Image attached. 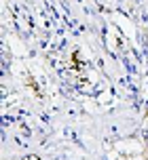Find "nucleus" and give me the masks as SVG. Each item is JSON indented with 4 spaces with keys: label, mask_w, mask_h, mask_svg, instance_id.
Returning <instances> with one entry per match:
<instances>
[{
    "label": "nucleus",
    "mask_w": 148,
    "mask_h": 160,
    "mask_svg": "<svg viewBox=\"0 0 148 160\" xmlns=\"http://www.w3.org/2000/svg\"><path fill=\"white\" fill-rule=\"evenodd\" d=\"M25 160H38V158H36V156H28Z\"/></svg>",
    "instance_id": "nucleus-1"
}]
</instances>
